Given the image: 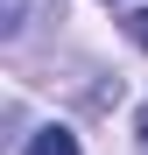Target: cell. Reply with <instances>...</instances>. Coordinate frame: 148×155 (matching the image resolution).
Returning a JSON list of instances; mask_svg holds the SVG:
<instances>
[{"label": "cell", "mask_w": 148, "mask_h": 155, "mask_svg": "<svg viewBox=\"0 0 148 155\" xmlns=\"http://www.w3.org/2000/svg\"><path fill=\"white\" fill-rule=\"evenodd\" d=\"M134 127H141V148H148V106H141V120H134Z\"/></svg>", "instance_id": "3"}, {"label": "cell", "mask_w": 148, "mask_h": 155, "mask_svg": "<svg viewBox=\"0 0 148 155\" xmlns=\"http://www.w3.org/2000/svg\"><path fill=\"white\" fill-rule=\"evenodd\" d=\"M127 35H134V42L148 49V7H141V14H127Z\"/></svg>", "instance_id": "2"}, {"label": "cell", "mask_w": 148, "mask_h": 155, "mask_svg": "<svg viewBox=\"0 0 148 155\" xmlns=\"http://www.w3.org/2000/svg\"><path fill=\"white\" fill-rule=\"evenodd\" d=\"M21 155H78V134H71V127H42Z\"/></svg>", "instance_id": "1"}]
</instances>
